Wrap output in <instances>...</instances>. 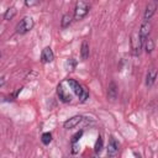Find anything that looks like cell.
Returning <instances> with one entry per match:
<instances>
[{
	"instance_id": "cell-10",
	"label": "cell",
	"mask_w": 158,
	"mask_h": 158,
	"mask_svg": "<svg viewBox=\"0 0 158 158\" xmlns=\"http://www.w3.org/2000/svg\"><path fill=\"white\" fill-rule=\"evenodd\" d=\"M117 85L115 81H110L107 85V99L110 101H115L117 99Z\"/></svg>"
},
{
	"instance_id": "cell-15",
	"label": "cell",
	"mask_w": 158,
	"mask_h": 158,
	"mask_svg": "<svg viewBox=\"0 0 158 158\" xmlns=\"http://www.w3.org/2000/svg\"><path fill=\"white\" fill-rule=\"evenodd\" d=\"M72 21H73V16H72L70 14H64V15L62 16V20H60V27H62V28L69 27L70 23H72Z\"/></svg>"
},
{
	"instance_id": "cell-7",
	"label": "cell",
	"mask_w": 158,
	"mask_h": 158,
	"mask_svg": "<svg viewBox=\"0 0 158 158\" xmlns=\"http://www.w3.org/2000/svg\"><path fill=\"white\" fill-rule=\"evenodd\" d=\"M151 30H152L151 22H149V21H143L142 25H141V27H139V31H138V36H139V38H141V41H142L143 43H144L146 38L149 37Z\"/></svg>"
},
{
	"instance_id": "cell-20",
	"label": "cell",
	"mask_w": 158,
	"mask_h": 158,
	"mask_svg": "<svg viewBox=\"0 0 158 158\" xmlns=\"http://www.w3.org/2000/svg\"><path fill=\"white\" fill-rule=\"evenodd\" d=\"M83 133H84V131H83V130H80V131H78L75 135H73V137H72V143H74V142H78V141L81 138Z\"/></svg>"
},
{
	"instance_id": "cell-2",
	"label": "cell",
	"mask_w": 158,
	"mask_h": 158,
	"mask_svg": "<svg viewBox=\"0 0 158 158\" xmlns=\"http://www.w3.org/2000/svg\"><path fill=\"white\" fill-rule=\"evenodd\" d=\"M57 94H58L59 100L63 101V102H70L72 99H73V93H72V90L68 86V84H67L65 80L58 84V86H57Z\"/></svg>"
},
{
	"instance_id": "cell-6",
	"label": "cell",
	"mask_w": 158,
	"mask_h": 158,
	"mask_svg": "<svg viewBox=\"0 0 158 158\" xmlns=\"http://www.w3.org/2000/svg\"><path fill=\"white\" fill-rule=\"evenodd\" d=\"M106 152H107V156L109 157H116L120 152V143L114 138V137H110L109 139V144H107V148H106Z\"/></svg>"
},
{
	"instance_id": "cell-11",
	"label": "cell",
	"mask_w": 158,
	"mask_h": 158,
	"mask_svg": "<svg viewBox=\"0 0 158 158\" xmlns=\"http://www.w3.org/2000/svg\"><path fill=\"white\" fill-rule=\"evenodd\" d=\"M156 10H157L156 2H149V4L146 6V10H144V15H143L144 21H149V20L153 17V15L156 14Z\"/></svg>"
},
{
	"instance_id": "cell-1",
	"label": "cell",
	"mask_w": 158,
	"mask_h": 158,
	"mask_svg": "<svg viewBox=\"0 0 158 158\" xmlns=\"http://www.w3.org/2000/svg\"><path fill=\"white\" fill-rule=\"evenodd\" d=\"M65 81H67L68 86L70 88L72 93H73L75 96H78V99H79L80 102H85V101L89 99V91H88V89H85V88H84L81 84H79L77 80H74V79H67Z\"/></svg>"
},
{
	"instance_id": "cell-22",
	"label": "cell",
	"mask_w": 158,
	"mask_h": 158,
	"mask_svg": "<svg viewBox=\"0 0 158 158\" xmlns=\"http://www.w3.org/2000/svg\"><path fill=\"white\" fill-rule=\"evenodd\" d=\"M72 153L73 154H75V153H78L79 152V144H78V142H74V143H72Z\"/></svg>"
},
{
	"instance_id": "cell-9",
	"label": "cell",
	"mask_w": 158,
	"mask_h": 158,
	"mask_svg": "<svg viewBox=\"0 0 158 158\" xmlns=\"http://www.w3.org/2000/svg\"><path fill=\"white\" fill-rule=\"evenodd\" d=\"M81 120H83V116H80V115H75V116L68 118V120L63 123V127L67 128V130H72V128L77 127V126L81 122Z\"/></svg>"
},
{
	"instance_id": "cell-23",
	"label": "cell",
	"mask_w": 158,
	"mask_h": 158,
	"mask_svg": "<svg viewBox=\"0 0 158 158\" xmlns=\"http://www.w3.org/2000/svg\"><path fill=\"white\" fill-rule=\"evenodd\" d=\"M5 83H6V79H5V77H0V88H2L4 85H5Z\"/></svg>"
},
{
	"instance_id": "cell-21",
	"label": "cell",
	"mask_w": 158,
	"mask_h": 158,
	"mask_svg": "<svg viewBox=\"0 0 158 158\" xmlns=\"http://www.w3.org/2000/svg\"><path fill=\"white\" fill-rule=\"evenodd\" d=\"M23 1H25V5L27 7H33V6H36L38 4L40 0H23Z\"/></svg>"
},
{
	"instance_id": "cell-24",
	"label": "cell",
	"mask_w": 158,
	"mask_h": 158,
	"mask_svg": "<svg viewBox=\"0 0 158 158\" xmlns=\"http://www.w3.org/2000/svg\"><path fill=\"white\" fill-rule=\"evenodd\" d=\"M157 1H158V0H154V2H157Z\"/></svg>"
},
{
	"instance_id": "cell-14",
	"label": "cell",
	"mask_w": 158,
	"mask_h": 158,
	"mask_svg": "<svg viewBox=\"0 0 158 158\" xmlns=\"http://www.w3.org/2000/svg\"><path fill=\"white\" fill-rule=\"evenodd\" d=\"M143 47H144V51H146V53H152L153 51H154V48H156V42H154V40L152 38V37H147L146 38V41H144V43H143Z\"/></svg>"
},
{
	"instance_id": "cell-5",
	"label": "cell",
	"mask_w": 158,
	"mask_h": 158,
	"mask_svg": "<svg viewBox=\"0 0 158 158\" xmlns=\"http://www.w3.org/2000/svg\"><path fill=\"white\" fill-rule=\"evenodd\" d=\"M131 44H132V52L135 56H139L141 53V49L143 47V42L141 41L139 36H138V32H133L132 33V37H131Z\"/></svg>"
},
{
	"instance_id": "cell-13",
	"label": "cell",
	"mask_w": 158,
	"mask_h": 158,
	"mask_svg": "<svg viewBox=\"0 0 158 158\" xmlns=\"http://www.w3.org/2000/svg\"><path fill=\"white\" fill-rule=\"evenodd\" d=\"M89 54H90V49H89V43L86 40H84L81 42V47H80V57L83 60L88 59L89 58Z\"/></svg>"
},
{
	"instance_id": "cell-19",
	"label": "cell",
	"mask_w": 158,
	"mask_h": 158,
	"mask_svg": "<svg viewBox=\"0 0 158 158\" xmlns=\"http://www.w3.org/2000/svg\"><path fill=\"white\" fill-rule=\"evenodd\" d=\"M41 141H42V143L46 144V146L49 144V143L52 142V133H51V132H44V133H42Z\"/></svg>"
},
{
	"instance_id": "cell-17",
	"label": "cell",
	"mask_w": 158,
	"mask_h": 158,
	"mask_svg": "<svg viewBox=\"0 0 158 158\" xmlns=\"http://www.w3.org/2000/svg\"><path fill=\"white\" fill-rule=\"evenodd\" d=\"M75 67H77V60L74 58H68L65 60V63H64V69L65 70H69V72L70 70H74Z\"/></svg>"
},
{
	"instance_id": "cell-8",
	"label": "cell",
	"mask_w": 158,
	"mask_h": 158,
	"mask_svg": "<svg viewBox=\"0 0 158 158\" xmlns=\"http://www.w3.org/2000/svg\"><path fill=\"white\" fill-rule=\"evenodd\" d=\"M54 59V53L51 47H44L41 52V62L42 63H51Z\"/></svg>"
},
{
	"instance_id": "cell-18",
	"label": "cell",
	"mask_w": 158,
	"mask_h": 158,
	"mask_svg": "<svg viewBox=\"0 0 158 158\" xmlns=\"http://www.w3.org/2000/svg\"><path fill=\"white\" fill-rule=\"evenodd\" d=\"M15 15H16V9H15L14 6H11V7H9V9L5 11V14H4V20H6V21L12 20V19L15 17Z\"/></svg>"
},
{
	"instance_id": "cell-3",
	"label": "cell",
	"mask_w": 158,
	"mask_h": 158,
	"mask_svg": "<svg viewBox=\"0 0 158 158\" xmlns=\"http://www.w3.org/2000/svg\"><path fill=\"white\" fill-rule=\"evenodd\" d=\"M35 26V21L31 16H25L20 20V22L16 26V32L19 35H26L27 32H30Z\"/></svg>"
},
{
	"instance_id": "cell-16",
	"label": "cell",
	"mask_w": 158,
	"mask_h": 158,
	"mask_svg": "<svg viewBox=\"0 0 158 158\" xmlns=\"http://www.w3.org/2000/svg\"><path fill=\"white\" fill-rule=\"evenodd\" d=\"M102 148H104V139H102L101 136H98V139H96L95 146H94V152L96 154H99V153H101Z\"/></svg>"
},
{
	"instance_id": "cell-25",
	"label": "cell",
	"mask_w": 158,
	"mask_h": 158,
	"mask_svg": "<svg viewBox=\"0 0 158 158\" xmlns=\"http://www.w3.org/2000/svg\"><path fill=\"white\" fill-rule=\"evenodd\" d=\"M0 57H1V51H0Z\"/></svg>"
},
{
	"instance_id": "cell-12",
	"label": "cell",
	"mask_w": 158,
	"mask_h": 158,
	"mask_svg": "<svg viewBox=\"0 0 158 158\" xmlns=\"http://www.w3.org/2000/svg\"><path fill=\"white\" fill-rule=\"evenodd\" d=\"M156 79H157V72H156V69L154 68L148 69V72L146 74V85L148 88L153 86V84L156 83Z\"/></svg>"
},
{
	"instance_id": "cell-4",
	"label": "cell",
	"mask_w": 158,
	"mask_h": 158,
	"mask_svg": "<svg viewBox=\"0 0 158 158\" xmlns=\"http://www.w3.org/2000/svg\"><path fill=\"white\" fill-rule=\"evenodd\" d=\"M90 11V6L86 1L84 0H79L77 4H75V7H74V20H83Z\"/></svg>"
}]
</instances>
